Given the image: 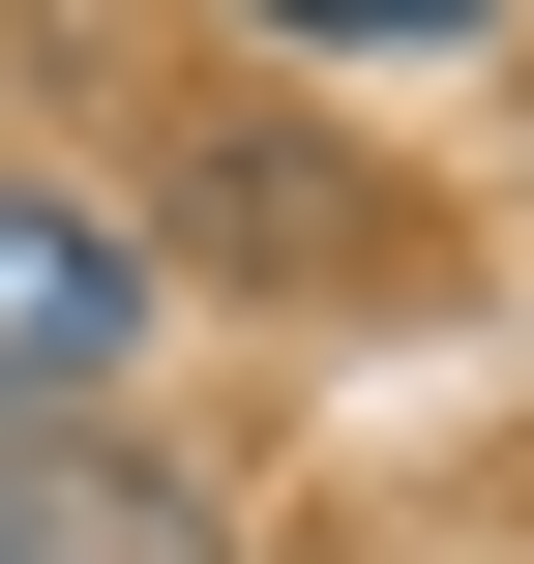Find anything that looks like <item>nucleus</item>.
<instances>
[{
	"label": "nucleus",
	"mask_w": 534,
	"mask_h": 564,
	"mask_svg": "<svg viewBox=\"0 0 534 564\" xmlns=\"http://www.w3.org/2000/svg\"><path fill=\"white\" fill-rule=\"evenodd\" d=\"M119 357H149V238L59 208V178H0V416H89Z\"/></svg>",
	"instance_id": "f257e3e1"
},
{
	"label": "nucleus",
	"mask_w": 534,
	"mask_h": 564,
	"mask_svg": "<svg viewBox=\"0 0 534 564\" xmlns=\"http://www.w3.org/2000/svg\"><path fill=\"white\" fill-rule=\"evenodd\" d=\"M0 564H208V506L119 446H0Z\"/></svg>",
	"instance_id": "f03ea898"
},
{
	"label": "nucleus",
	"mask_w": 534,
	"mask_h": 564,
	"mask_svg": "<svg viewBox=\"0 0 534 564\" xmlns=\"http://www.w3.org/2000/svg\"><path fill=\"white\" fill-rule=\"evenodd\" d=\"M268 30H327V59H476L505 0H268Z\"/></svg>",
	"instance_id": "7ed1b4c3"
}]
</instances>
